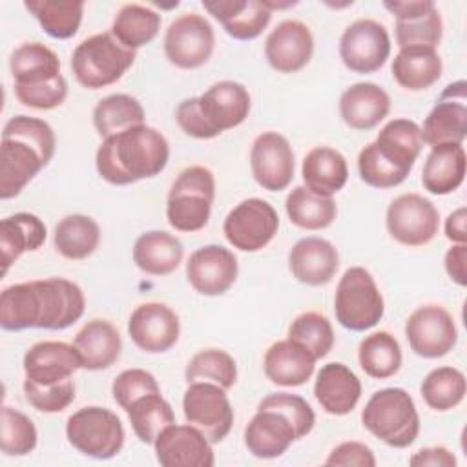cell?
<instances>
[{
    "label": "cell",
    "mask_w": 467,
    "mask_h": 467,
    "mask_svg": "<svg viewBox=\"0 0 467 467\" xmlns=\"http://www.w3.org/2000/svg\"><path fill=\"white\" fill-rule=\"evenodd\" d=\"M358 361L367 376L374 379H387L401 368V347L390 332L378 330L361 339Z\"/></svg>",
    "instance_id": "43"
},
{
    "label": "cell",
    "mask_w": 467,
    "mask_h": 467,
    "mask_svg": "<svg viewBox=\"0 0 467 467\" xmlns=\"http://www.w3.org/2000/svg\"><path fill=\"white\" fill-rule=\"evenodd\" d=\"M82 368L77 348L66 341H38L24 354V374L38 385H53L69 379Z\"/></svg>",
    "instance_id": "24"
},
{
    "label": "cell",
    "mask_w": 467,
    "mask_h": 467,
    "mask_svg": "<svg viewBox=\"0 0 467 467\" xmlns=\"http://www.w3.org/2000/svg\"><path fill=\"white\" fill-rule=\"evenodd\" d=\"M314 55V36L301 20L279 22L265 40V58L277 73L303 69Z\"/></svg>",
    "instance_id": "23"
},
{
    "label": "cell",
    "mask_w": 467,
    "mask_h": 467,
    "mask_svg": "<svg viewBox=\"0 0 467 467\" xmlns=\"http://www.w3.org/2000/svg\"><path fill=\"white\" fill-rule=\"evenodd\" d=\"M325 463L337 467H374L376 458L368 445L350 440L336 445L327 456Z\"/></svg>",
    "instance_id": "52"
},
{
    "label": "cell",
    "mask_w": 467,
    "mask_h": 467,
    "mask_svg": "<svg viewBox=\"0 0 467 467\" xmlns=\"http://www.w3.org/2000/svg\"><path fill=\"white\" fill-rule=\"evenodd\" d=\"M314 396L327 414L347 416L361 398V381L345 363L332 361L316 374Z\"/></svg>",
    "instance_id": "26"
},
{
    "label": "cell",
    "mask_w": 467,
    "mask_h": 467,
    "mask_svg": "<svg viewBox=\"0 0 467 467\" xmlns=\"http://www.w3.org/2000/svg\"><path fill=\"white\" fill-rule=\"evenodd\" d=\"M288 339L305 347L316 359H321L334 347V328L327 316L303 312L290 323Z\"/></svg>",
    "instance_id": "47"
},
{
    "label": "cell",
    "mask_w": 467,
    "mask_h": 467,
    "mask_svg": "<svg viewBox=\"0 0 467 467\" xmlns=\"http://www.w3.org/2000/svg\"><path fill=\"white\" fill-rule=\"evenodd\" d=\"M316 414L310 403L290 392H274L263 398L257 412L244 429V445L252 456L274 460L283 456L288 447L310 434Z\"/></svg>",
    "instance_id": "4"
},
{
    "label": "cell",
    "mask_w": 467,
    "mask_h": 467,
    "mask_svg": "<svg viewBox=\"0 0 467 467\" xmlns=\"http://www.w3.org/2000/svg\"><path fill=\"white\" fill-rule=\"evenodd\" d=\"M372 146L387 164L407 177L423 148L420 126L410 119H392L379 130Z\"/></svg>",
    "instance_id": "29"
},
{
    "label": "cell",
    "mask_w": 467,
    "mask_h": 467,
    "mask_svg": "<svg viewBox=\"0 0 467 467\" xmlns=\"http://www.w3.org/2000/svg\"><path fill=\"white\" fill-rule=\"evenodd\" d=\"M100 243V226L84 213H71L58 221L53 234L55 250L71 261L88 259Z\"/></svg>",
    "instance_id": "38"
},
{
    "label": "cell",
    "mask_w": 467,
    "mask_h": 467,
    "mask_svg": "<svg viewBox=\"0 0 467 467\" xmlns=\"http://www.w3.org/2000/svg\"><path fill=\"white\" fill-rule=\"evenodd\" d=\"M182 412L186 421L212 443L223 441L234 425V409L226 390L210 381L188 383L182 396Z\"/></svg>",
    "instance_id": "13"
},
{
    "label": "cell",
    "mask_w": 467,
    "mask_h": 467,
    "mask_svg": "<svg viewBox=\"0 0 467 467\" xmlns=\"http://www.w3.org/2000/svg\"><path fill=\"white\" fill-rule=\"evenodd\" d=\"M409 463L414 465V467H423V465L454 467L456 465V458H454V454L447 447L436 445V447L420 449L416 454H412L409 458Z\"/></svg>",
    "instance_id": "54"
},
{
    "label": "cell",
    "mask_w": 467,
    "mask_h": 467,
    "mask_svg": "<svg viewBox=\"0 0 467 467\" xmlns=\"http://www.w3.org/2000/svg\"><path fill=\"white\" fill-rule=\"evenodd\" d=\"M248 89L235 80H219L202 95L179 102L175 120L193 139H213L243 124L250 113Z\"/></svg>",
    "instance_id": "5"
},
{
    "label": "cell",
    "mask_w": 467,
    "mask_h": 467,
    "mask_svg": "<svg viewBox=\"0 0 467 467\" xmlns=\"http://www.w3.org/2000/svg\"><path fill=\"white\" fill-rule=\"evenodd\" d=\"M316 361L317 359L305 347L286 337L268 347L263 368L266 379L274 385L301 387L312 378Z\"/></svg>",
    "instance_id": "30"
},
{
    "label": "cell",
    "mask_w": 467,
    "mask_h": 467,
    "mask_svg": "<svg viewBox=\"0 0 467 467\" xmlns=\"http://www.w3.org/2000/svg\"><path fill=\"white\" fill-rule=\"evenodd\" d=\"M67 441L84 456L109 460L124 445V427L120 418L106 407H82L66 421Z\"/></svg>",
    "instance_id": "10"
},
{
    "label": "cell",
    "mask_w": 467,
    "mask_h": 467,
    "mask_svg": "<svg viewBox=\"0 0 467 467\" xmlns=\"http://www.w3.org/2000/svg\"><path fill=\"white\" fill-rule=\"evenodd\" d=\"M467 170V157L462 144L432 146L421 170V184L432 195H449L456 192Z\"/></svg>",
    "instance_id": "31"
},
{
    "label": "cell",
    "mask_w": 467,
    "mask_h": 467,
    "mask_svg": "<svg viewBox=\"0 0 467 467\" xmlns=\"http://www.w3.org/2000/svg\"><path fill=\"white\" fill-rule=\"evenodd\" d=\"M394 80L409 91H421L436 84L443 71L441 57L434 47H400L390 66Z\"/></svg>",
    "instance_id": "35"
},
{
    "label": "cell",
    "mask_w": 467,
    "mask_h": 467,
    "mask_svg": "<svg viewBox=\"0 0 467 467\" xmlns=\"http://www.w3.org/2000/svg\"><path fill=\"white\" fill-rule=\"evenodd\" d=\"M155 392H161V387L155 376L144 368L122 370L111 385L113 400L124 410H128L139 398Z\"/></svg>",
    "instance_id": "50"
},
{
    "label": "cell",
    "mask_w": 467,
    "mask_h": 467,
    "mask_svg": "<svg viewBox=\"0 0 467 467\" xmlns=\"http://www.w3.org/2000/svg\"><path fill=\"white\" fill-rule=\"evenodd\" d=\"M47 230L40 217L18 212L2 219L0 223V248H2V274L5 275L11 265L26 252L38 250L46 241Z\"/></svg>",
    "instance_id": "36"
},
{
    "label": "cell",
    "mask_w": 467,
    "mask_h": 467,
    "mask_svg": "<svg viewBox=\"0 0 467 467\" xmlns=\"http://www.w3.org/2000/svg\"><path fill=\"white\" fill-rule=\"evenodd\" d=\"M135 51L124 47L111 33H97L84 38L71 55V71L77 82L88 89L115 84L135 62Z\"/></svg>",
    "instance_id": "8"
},
{
    "label": "cell",
    "mask_w": 467,
    "mask_h": 467,
    "mask_svg": "<svg viewBox=\"0 0 467 467\" xmlns=\"http://www.w3.org/2000/svg\"><path fill=\"white\" fill-rule=\"evenodd\" d=\"M239 274V263L232 250L221 244H204L192 252L186 263V277L192 288L208 297L228 292Z\"/></svg>",
    "instance_id": "21"
},
{
    "label": "cell",
    "mask_w": 467,
    "mask_h": 467,
    "mask_svg": "<svg viewBox=\"0 0 467 467\" xmlns=\"http://www.w3.org/2000/svg\"><path fill=\"white\" fill-rule=\"evenodd\" d=\"M161 22V15L151 7L142 4H126L115 15L109 33L124 47L137 51L159 35Z\"/></svg>",
    "instance_id": "40"
},
{
    "label": "cell",
    "mask_w": 467,
    "mask_h": 467,
    "mask_svg": "<svg viewBox=\"0 0 467 467\" xmlns=\"http://www.w3.org/2000/svg\"><path fill=\"white\" fill-rule=\"evenodd\" d=\"M15 97L22 106L33 109H55L67 97V82L60 75L38 86H15Z\"/></svg>",
    "instance_id": "51"
},
{
    "label": "cell",
    "mask_w": 467,
    "mask_h": 467,
    "mask_svg": "<svg viewBox=\"0 0 467 467\" xmlns=\"http://www.w3.org/2000/svg\"><path fill=\"white\" fill-rule=\"evenodd\" d=\"M131 257L140 272L162 277L179 268L184 257V246L170 232L150 230L137 237Z\"/></svg>",
    "instance_id": "33"
},
{
    "label": "cell",
    "mask_w": 467,
    "mask_h": 467,
    "mask_svg": "<svg viewBox=\"0 0 467 467\" xmlns=\"http://www.w3.org/2000/svg\"><path fill=\"white\" fill-rule=\"evenodd\" d=\"M279 215L275 208L259 197L235 204L223 223L226 241L241 252L263 250L277 234Z\"/></svg>",
    "instance_id": "12"
},
{
    "label": "cell",
    "mask_w": 467,
    "mask_h": 467,
    "mask_svg": "<svg viewBox=\"0 0 467 467\" xmlns=\"http://www.w3.org/2000/svg\"><path fill=\"white\" fill-rule=\"evenodd\" d=\"M390 111L389 93L374 82H356L339 97V115L343 122L358 131L376 128Z\"/></svg>",
    "instance_id": "28"
},
{
    "label": "cell",
    "mask_w": 467,
    "mask_h": 467,
    "mask_svg": "<svg viewBox=\"0 0 467 467\" xmlns=\"http://www.w3.org/2000/svg\"><path fill=\"white\" fill-rule=\"evenodd\" d=\"M128 334L142 352L162 354L179 341L181 321L168 305L148 301L135 306L131 312Z\"/></svg>",
    "instance_id": "20"
},
{
    "label": "cell",
    "mask_w": 467,
    "mask_h": 467,
    "mask_svg": "<svg viewBox=\"0 0 467 467\" xmlns=\"http://www.w3.org/2000/svg\"><path fill=\"white\" fill-rule=\"evenodd\" d=\"M53 128L36 117L16 115L9 119L0 140V199L16 195L49 164L55 155Z\"/></svg>",
    "instance_id": "2"
},
{
    "label": "cell",
    "mask_w": 467,
    "mask_h": 467,
    "mask_svg": "<svg viewBox=\"0 0 467 467\" xmlns=\"http://www.w3.org/2000/svg\"><path fill=\"white\" fill-rule=\"evenodd\" d=\"M250 170L263 190L281 192L288 188L296 170L288 139L277 131L259 133L250 148Z\"/></svg>",
    "instance_id": "18"
},
{
    "label": "cell",
    "mask_w": 467,
    "mask_h": 467,
    "mask_svg": "<svg viewBox=\"0 0 467 467\" xmlns=\"http://www.w3.org/2000/svg\"><path fill=\"white\" fill-rule=\"evenodd\" d=\"M164 55L179 69L204 66L215 47V33L206 16L182 13L170 22L164 33Z\"/></svg>",
    "instance_id": "11"
},
{
    "label": "cell",
    "mask_w": 467,
    "mask_h": 467,
    "mask_svg": "<svg viewBox=\"0 0 467 467\" xmlns=\"http://www.w3.org/2000/svg\"><path fill=\"white\" fill-rule=\"evenodd\" d=\"M73 347L80 356L82 368L104 370L120 358L122 339L117 327L109 321L91 319L77 332Z\"/></svg>",
    "instance_id": "32"
},
{
    "label": "cell",
    "mask_w": 467,
    "mask_h": 467,
    "mask_svg": "<svg viewBox=\"0 0 467 467\" xmlns=\"http://www.w3.org/2000/svg\"><path fill=\"white\" fill-rule=\"evenodd\" d=\"M292 275L308 286H321L332 281L339 268L337 248L323 237H303L288 254Z\"/></svg>",
    "instance_id": "25"
},
{
    "label": "cell",
    "mask_w": 467,
    "mask_h": 467,
    "mask_svg": "<svg viewBox=\"0 0 467 467\" xmlns=\"http://www.w3.org/2000/svg\"><path fill=\"white\" fill-rule=\"evenodd\" d=\"M202 7L235 40L257 38L272 18L263 0H202Z\"/></svg>",
    "instance_id": "27"
},
{
    "label": "cell",
    "mask_w": 467,
    "mask_h": 467,
    "mask_svg": "<svg viewBox=\"0 0 467 467\" xmlns=\"http://www.w3.org/2000/svg\"><path fill=\"white\" fill-rule=\"evenodd\" d=\"M15 86H38L60 77V58L42 42H24L9 57Z\"/></svg>",
    "instance_id": "37"
},
{
    "label": "cell",
    "mask_w": 467,
    "mask_h": 467,
    "mask_svg": "<svg viewBox=\"0 0 467 467\" xmlns=\"http://www.w3.org/2000/svg\"><path fill=\"white\" fill-rule=\"evenodd\" d=\"M144 117L142 104L126 93L108 95L93 108V126L102 139L144 124Z\"/></svg>",
    "instance_id": "41"
},
{
    "label": "cell",
    "mask_w": 467,
    "mask_h": 467,
    "mask_svg": "<svg viewBox=\"0 0 467 467\" xmlns=\"http://www.w3.org/2000/svg\"><path fill=\"white\" fill-rule=\"evenodd\" d=\"M405 337L410 350L425 359L447 356L458 343V328L441 305H421L405 321Z\"/></svg>",
    "instance_id": "16"
},
{
    "label": "cell",
    "mask_w": 467,
    "mask_h": 467,
    "mask_svg": "<svg viewBox=\"0 0 467 467\" xmlns=\"http://www.w3.org/2000/svg\"><path fill=\"white\" fill-rule=\"evenodd\" d=\"M421 140L427 146L462 144L467 137V82L449 84L420 128Z\"/></svg>",
    "instance_id": "17"
},
{
    "label": "cell",
    "mask_w": 467,
    "mask_h": 467,
    "mask_svg": "<svg viewBox=\"0 0 467 467\" xmlns=\"http://www.w3.org/2000/svg\"><path fill=\"white\" fill-rule=\"evenodd\" d=\"M86 310L82 288L66 277H47L9 285L0 294V327L64 330Z\"/></svg>",
    "instance_id": "1"
},
{
    "label": "cell",
    "mask_w": 467,
    "mask_h": 467,
    "mask_svg": "<svg viewBox=\"0 0 467 467\" xmlns=\"http://www.w3.org/2000/svg\"><path fill=\"white\" fill-rule=\"evenodd\" d=\"M389 55V31L374 18L354 20L339 38V58L352 73H376L385 66Z\"/></svg>",
    "instance_id": "15"
},
{
    "label": "cell",
    "mask_w": 467,
    "mask_h": 467,
    "mask_svg": "<svg viewBox=\"0 0 467 467\" xmlns=\"http://www.w3.org/2000/svg\"><path fill=\"white\" fill-rule=\"evenodd\" d=\"M363 427L394 449L412 445L420 434V416L412 396L401 387L376 390L361 410Z\"/></svg>",
    "instance_id": "6"
},
{
    "label": "cell",
    "mask_w": 467,
    "mask_h": 467,
    "mask_svg": "<svg viewBox=\"0 0 467 467\" xmlns=\"http://www.w3.org/2000/svg\"><path fill=\"white\" fill-rule=\"evenodd\" d=\"M467 244H452L443 257L447 275L460 286L467 285Z\"/></svg>",
    "instance_id": "53"
},
{
    "label": "cell",
    "mask_w": 467,
    "mask_h": 467,
    "mask_svg": "<svg viewBox=\"0 0 467 467\" xmlns=\"http://www.w3.org/2000/svg\"><path fill=\"white\" fill-rule=\"evenodd\" d=\"M131 429L135 436L146 443L153 445L157 436L171 423H175V414L171 405L161 396V392L146 394L139 398L128 410H126Z\"/></svg>",
    "instance_id": "45"
},
{
    "label": "cell",
    "mask_w": 467,
    "mask_h": 467,
    "mask_svg": "<svg viewBox=\"0 0 467 467\" xmlns=\"http://www.w3.org/2000/svg\"><path fill=\"white\" fill-rule=\"evenodd\" d=\"M24 394L27 403L46 414L62 412L67 409L75 400V383L73 379H64L53 385H38L31 379H24Z\"/></svg>",
    "instance_id": "49"
},
{
    "label": "cell",
    "mask_w": 467,
    "mask_h": 467,
    "mask_svg": "<svg viewBox=\"0 0 467 467\" xmlns=\"http://www.w3.org/2000/svg\"><path fill=\"white\" fill-rule=\"evenodd\" d=\"M420 392L429 409L447 412L463 401L467 381L463 372L454 367H436L423 378Z\"/></svg>",
    "instance_id": "44"
},
{
    "label": "cell",
    "mask_w": 467,
    "mask_h": 467,
    "mask_svg": "<svg viewBox=\"0 0 467 467\" xmlns=\"http://www.w3.org/2000/svg\"><path fill=\"white\" fill-rule=\"evenodd\" d=\"M265 2V5L274 13L275 9H286V7H294V5H297V2H270V0H263Z\"/></svg>",
    "instance_id": "56"
},
{
    "label": "cell",
    "mask_w": 467,
    "mask_h": 467,
    "mask_svg": "<svg viewBox=\"0 0 467 467\" xmlns=\"http://www.w3.org/2000/svg\"><path fill=\"white\" fill-rule=\"evenodd\" d=\"M170 159L166 137L146 124L102 139L95 166L99 175L115 186L133 184L159 175Z\"/></svg>",
    "instance_id": "3"
},
{
    "label": "cell",
    "mask_w": 467,
    "mask_h": 467,
    "mask_svg": "<svg viewBox=\"0 0 467 467\" xmlns=\"http://www.w3.org/2000/svg\"><path fill=\"white\" fill-rule=\"evenodd\" d=\"M215 199V179L206 166L184 168L168 192L166 219L177 232L193 234L202 230L212 213Z\"/></svg>",
    "instance_id": "7"
},
{
    "label": "cell",
    "mask_w": 467,
    "mask_h": 467,
    "mask_svg": "<svg viewBox=\"0 0 467 467\" xmlns=\"http://www.w3.org/2000/svg\"><path fill=\"white\" fill-rule=\"evenodd\" d=\"M184 379L188 383L210 381L228 390L237 381V363L226 350L204 348L188 361Z\"/></svg>",
    "instance_id": "46"
},
{
    "label": "cell",
    "mask_w": 467,
    "mask_h": 467,
    "mask_svg": "<svg viewBox=\"0 0 467 467\" xmlns=\"http://www.w3.org/2000/svg\"><path fill=\"white\" fill-rule=\"evenodd\" d=\"M301 175L305 182L303 186H306L310 192L323 197H332L347 184L348 164L341 151L330 146H316L305 155Z\"/></svg>",
    "instance_id": "34"
},
{
    "label": "cell",
    "mask_w": 467,
    "mask_h": 467,
    "mask_svg": "<svg viewBox=\"0 0 467 467\" xmlns=\"http://www.w3.org/2000/svg\"><path fill=\"white\" fill-rule=\"evenodd\" d=\"M383 7L396 18L394 36L400 47H434L441 42L443 22L432 0L383 2Z\"/></svg>",
    "instance_id": "19"
},
{
    "label": "cell",
    "mask_w": 467,
    "mask_h": 467,
    "mask_svg": "<svg viewBox=\"0 0 467 467\" xmlns=\"http://www.w3.org/2000/svg\"><path fill=\"white\" fill-rule=\"evenodd\" d=\"M38 432L24 412L4 405L0 414V449L7 456H26L35 451Z\"/></svg>",
    "instance_id": "48"
},
{
    "label": "cell",
    "mask_w": 467,
    "mask_h": 467,
    "mask_svg": "<svg viewBox=\"0 0 467 467\" xmlns=\"http://www.w3.org/2000/svg\"><path fill=\"white\" fill-rule=\"evenodd\" d=\"M334 314L337 323L352 332H365L381 321L385 301L367 268L350 266L345 270L336 286Z\"/></svg>",
    "instance_id": "9"
},
{
    "label": "cell",
    "mask_w": 467,
    "mask_h": 467,
    "mask_svg": "<svg viewBox=\"0 0 467 467\" xmlns=\"http://www.w3.org/2000/svg\"><path fill=\"white\" fill-rule=\"evenodd\" d=\"M24 7L40 24L44 33L57 40L75 36L82 24L84 2L80 0H26Z\"/></svg>",
    "instance_id": "39"
},
{
    "label": "cell",
    "mask_w": 467,
    "mask_h": 467,
    "mask_svg": "<svg viewBox=\"0 0 467 467\" xmlns=\"http://www.w3.org/2000/svg\"><path fill=\"white\" fill-rule=\"evenodd\" d=\"M285 210L292 224L308 232L328 228L337 215V206L332 197L317 195L306 186H296L286 195Z\"/></svg>",
    "instance_id": "42"
},
{
    "label": "cell",
    "mask_w": 467,
    "mask_h": 467,
    "mask_svg": "<svg viewBox=\"0 0 467 467\" xmlns=\"http://www.w3.org/2000/svg\"><path fill=\"white\" fill-rule=\"evenodd\" d=\"M467 210L460 206L445 219V237L454 244H467Z\"/></svg>",
    "instance_id": "55"
},
{
    "label": "cell",
    "mask_w": 467,
    "mask_h": 467,
    "mask_svg": "<svg viewBox=\"0 0 467 467\" xmlns=\"http://www.w3.org/2000/svg\"><path fill=\"white\" fill-rule=\"evenodd\" d=\"M389 235L403 246L429 244L440 228L438 208L420 193L396 197L385 213Z\"/></svg>",
    "instance_id": "14"
},
{
    "label": "cell",
    "mask_w": 467,
    "mask_h": 467,
    "mask_svg": "<svg viewBox=\"0 0 467 467\" xmlns=\"http://www.w3.org/2000/svg\"><path fill=\"white\" fill-rule=\"evenodd\" d=\"M155 458L164 467H212V441L193 425H168L155 440Z\"/></svg>",
    "instance_id": "22"
}]
</instances>
